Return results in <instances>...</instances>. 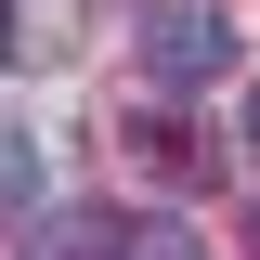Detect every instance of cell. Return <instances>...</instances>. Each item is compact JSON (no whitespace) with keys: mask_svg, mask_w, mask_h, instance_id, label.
Masks as SVG:
<instances>
[{"mask_svg":"<svg viewBox=\"0 0 260 260\" xmlns=\"http://www.w3.org/2000/svg\"><path fill=\"white\" fill-rule=\"evenodd\" d=\"M247 156H260V78H247Z\"/></svg>","mask_w":260,"mask_h":260,"instance_id":"cell-3","label":"cell"},{"mask_svg":"<svg viewBox=\"0 0 260 260\" xmlns=\"http://www.w3.org/2000/svg\"><path fill=\"white\" fill-rule=\"evenodd\" d=\"M0 52H13V0H0Z\"/></svg>","mask_w":260,"mask_h":260,"instance_id":"cell-4","label":"cell"},{"mask_svg":"<svg viewBox=\"0 0 260 260\" xmlns=\"http://www.w3.org/2000/svg\"><path fill=\"white\" fill-rule=\"evenodd\" d=\"M130 65L156 91H208V78H234V26L221 13H143L130 26Z\"/></svg>","mask_w":260,"mask_h":260,"instance_id":"cell-1","label":"cell"},{"mask_svg":"<svg viewBox=\"0 0 260 260\" xmlns=\"http://www.w3.org/2000/svg\"><path fill=\"white\" fill-rule=\"evenodd\" d=\"M130 156L169 169V182H195V169H208V143H195V130H169V117H130Z\"/></svg>","mask_w":260,"mask_h":260,"instance_id":"cell-2","label":"cell"}]
</instances>
